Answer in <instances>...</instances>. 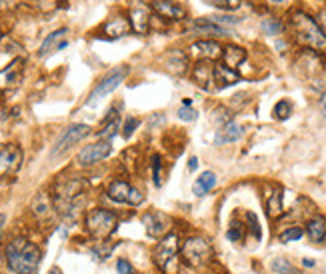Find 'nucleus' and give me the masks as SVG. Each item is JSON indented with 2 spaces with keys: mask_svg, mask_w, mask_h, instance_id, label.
Here are the masks:
<instances>
[{
  "mask_svg": "<svg viewBox=\"0 0 326 274\" xmlns=\"http://www.w3.org/2000/svg\"><path fill=\"white\" fill-rule=\"evenodd\" d=\"M210 6H216L220 10H234L242 4V0H204Z\"/></svg>",
  "mask_w": 326,
  "mask_h": 274,
  "instance_id": "obj_35",
  "label": "nucleus"
},
{
  "mask_svg": "<svg viewBox=\"0 0 326 274\" xmlns=\"http://www.w3.org/2000/svg\"><path fill=\"white\" fill-rule=\"evenodd\" d=\"M242 126L240 124H236L234 120H230V122H226L224 126L220 128L216 132V136H214V144L216 147H222V144H230V142H236L240 136H242Z\"/></svg>",
  "mask_w": 326,
  "mask_h": 274,
  "instance_id": "obj_18",
  "label": "nucleus"
},
{
  "mask_svg": "<svg viewBox=\"0 0 326 274\" xmlns=\"http://www.w3.org/2000/svg\"><path fill=\"white\" fill-rule=\"evenodd\" d=\"M22 166V148L14 142L0 144V178L14 176Z\"/></svg>",
  "mask_w": 326,
  "mask_h": 274,
  "instance_id": "obj_9",
  "label": "nucleus"
},
{
  "mask_svg": "<svg viewBox=\"0 0 326 274\" xmlns=\"http://www.w3.org/2000/svg\"><path fill=\"white\" fill-rule=\"evenodd\" d=\"M320 108L326 114V94H322V98H320Z\"/></svg>",
  "mask_w": 326,
  "mask_h": 274,
  "instance_id": "obj_45",
  "label": "nucleus"
},
{
  "mask_svg": "<svg viewBox=\"0 0 326 274\" xmlns=\"http://www.w3.org/2000/svg\"><path fill=\"white\" fill-rule=\"evenodd\" d=\"M180 252V240L174 232H166L154 246V252H152V260L156 264L158 270L168 272L170 264L176 260V254Z\"/></svg>",
  "mask_w": 326,
  "mask_h": 274,
  "instance_id": "obj_5",
  "label": "nucleus"
},
{
  "mask_svg": "<svg viewBox=\"0 0 326 274\" xmlns=\"http://www.w3.org/2000/svg\"><path fill=\"white\" fill-rule=\"evenodd\" d=\"M272 270L276 274H298L288 258H282V256H278V258L272 260Z\"/></svg>",
  "mask_w": 326,
  "mask_h": 274,
  "instance_id": "obj_28",
  "label": "nucleus"
},
{
  "mask_svg": "<svg viewBox=\"0 0 326 274\" xmlns=\"http://www.w3.org/2000/svg\"><path fill=\"white\" fill-rule=\"evenodd\" d=\"M116 270H118V274H136L134 266L130 264V260H126V258H118V262H116Z\"/></svg>",
  "mask_w": 326,
  "mask_h": 274,
  "instance_id": "obj_39",
  "label": "nucleus"
},
{
  "mask_svg": "<svg viewBox=\"0 0 326 274\" xmlns=\"http://www.w3.org/2000/svg\"><path fill=\"white\" fill-rule=\"evenodd\" d=\"M130 20L126 16H114L104 24V34L108 38H122L130 32Z\"/></svg>",
  "mask_w": 326,
  "mask_h": 274,
  "instance_id": "obj_21",
  "label": "nucleus"
},
{
  "mask_svg": "<svg viewBox=\"0 0 326 274\" xmlns=\"http://www.w3.org/2000/svg\"><path fill=\"white\" fill-rule=\"evenodd\" d=\"M34 6H37L40 12L48 14V12H55L58 8V0H34Z\"/></svg>",
  "mask_w": 326,
  "mask_h": 274,
  "instance_id": "obj_38",
  "label": "nucleus"
},
{
  "mask_svg": "<svg viewBox=\"0 0 326 274\" xmlns=\"http://www.w3.org/2000/svg\"><path fill=\"white\" fill-rule=\"evenodd\" d=\"M246 218H248L250 230H252V234L256 236V240H260L262 232H260V224H258V218H256V214H254V212H246Z\"/></svg>",
  "mask_w": 326,
  "mask_h": 274,
  "instance_id": "obj_40",
  "label": "nucleus"
},
{
  "mask_svg": "<svg viewBox=\"0 0 326 274\" xmlns=\"http://www.w3.org/2000/svg\"><path fill=\"white\" fill-rule=\"evenodd\" d=\"M244 60H246V50H244L242 46H234V44H230V46L222 48V64H224L226 68L236 70V68H238Z\"/></svg>",
  "mask_w": 326,
  "mask_h": 274,
  "instance_id": "obj_20",
  "label": "nucleus"
},
{
  "mask_svg": "<svg viewBox=\"0 0 326 274\" xmlns=\"http://www.w3.org/2000/svg\"><path fill=\"white\" fill-rule=\"evenodd\" d=\"M128 20H130V28L138 34H146L148 28H150V16H148V10L142 4H138L130 10V19Z\"/></svg>",
  "mask_w": 326,
  "mask_h": 274,
  "instance_id": "obj_19",
  "label": "nucleus"
},
{
  "mask_svg": "<svg viewBox=\"0 0 326 274\" xmlns=\"http://www.w3.org/2000/svg\"><path fill=\"white\" fill-rule=\"evenodd\" d=\"M88 134H90V126H88V124H70L68 128L62 130V134L58 136V140H56V144L50 154H52V156L64 154L66 150H70L76 142H80V140L86 138Z\"/></svg>",
  "mask_w": 326,
  "mask_h": 274,
  "instance_id": "obj_8",
  "label": "nucleus"
},
{
  "mask_svg": "<svg viewBox=\"0 0 326 274\" xmlns=\"http://www.w3.org/2000/svg\"><path fill=\"white\" fill-rule=\"evenodd\" d=\"M118 126H120V120L102 124V130L98 132V138H100V140H112V138L116 136V132H118Z\"/></svg>",
  "mask_w": 326,
  "mask_h": 274,
  "instance_id": "obj_34",
  "label": "nucleus"
},
{
  "mask_svg": "<svg viewBox=\"0 0 326 274\" xmlns=\"http://www.w3.org/2000/svg\"><path fill=\"white\" fill-rule=\"evenodd\" d=\"M142 224L146 226V232L154 238H162L168 228H170V220L168 216H164L162 212H156V210H150L142 216Z\"/></svg>",
  "mask_w": 326,
  "mask_h": 274,
  "instance_id": "obj_11",
  "label": "nucleus"
},
{
  "mask_svg": "<svg viewBox=\"0 0 326 274\" xmlns=\"http://www.w3.org/2000/svg\"><path fill=\"white\" fill-rule=\"evenodd\" d=\"M306 234L312 242H322V240L326 238V218L324 216L316 214V216H312V218L308 220Z\"/></svg>",
  "mask_w": 326,
  "mask_h": 274,
  "instance_id": "obj_23",
  "label": "nucleus"
},
{
  "mask_svg": "<svg viewBox=\"0 0 326 274\" xmlns=\"http://www.w3.org/2000/svg\"><path fill=\"white\" fill-rule=\"evenodd\" d=\"M290 28L298 44L306 46L314 52H326V34L310 14L300 12V10L294 12L290 16Z\"/></svg>",
  "mask_w": 326,
  "mask_h": 274,
  "instance_id": "obj_2",
  "label": "nucleus"
},
{
  "mask_svg": "<svg viewBox=\"0 0 326 274\" xmlns=\"http://www.w3.org/2000/svg\"><path fill=\"white\" fill-rule=\"evenodd\" d=\"M190 54L196 56L198 60H216L218 56H222V46L214 40H198L190 46Z\"/></svg>",
  "mask_w": 326,
  "mask_h": 274,
  "instance_id": "obj_15",
  "label": "nucleus"
},
{
  "mask_svg": "<svg viewBox=\"0 0 326 274\" xmlns=\"http://www.w3.org/2000/svg\"><path fill=\"white\" fill-rule=\"evenodd\" d=\"M290 114H292V104L288 100H278L276 106H274V118L276 120H286Z\"/></svg>",
  "mask_w": 326,
  "mask_h": 274,
  "instance_id": "obj_33",
  "label": "nucleus"
},
{
  "mask_svg": "<svg viewBox=\"0 0 326 274\" xmlns=\"http://www.w3.org/2000/svg\"><path fill=\"white\" fill-rule=\"evenodd\" d=\"M114 250V244H110L106 240H98L94 246H92V254L96 260H106Z\"/></svg>",
  "mask_w": 326,
  "mask_h": 274,
  "instance_id": "obj_27",
  "label": "nucleus"
},
{
  "mask_svg": "<svg viewBox=\"0 0 326 274\" xmlns=\"http://www.w3.org/2000/svg\"><path fill=\"white\" fill-rule=\"evenodd\" d=\"M266 212L272 220L280 218L282 212H284V206H282V188L274 186L270 192L266 194Z\"/></svg>",
  "mask_w": 326,
  "mask_h": 274,
  "instance_id": "obj_22",
  "label": "nucleus"
},
{
  "mask_svg": "<svg viewBox=\"0 0 326 274\" xmlns=\"http://www.w3.org/2000/svg\"><path fill=\"white\" fill-rule=\"evenodd\" d=\"M118 226V216L106 208H92L84 216V228L94 240H108Z\"/></svg>",
  "mask_w": 326,
  "mask_h": 274,
  "instance_id": "obj_3",
  "label": "nucleus"
},
{
  "mask_svg": "<svg viewBox=\"0 0 326 274\" xmlns=\"http://www.w3.org/2000/svg\"><path fill=\"white\" fill-rule=\"evenodd\" d=\"M226 238L230 242H242L244 240V224L234 220L230 226H228V232H226Z\"/></svg>",
  "mask_w": 326,
  "mask_h": 274,
  "instance_id": "obj_31",
  "label": "nucleus"
},
{
  "mask_svg": "<svg viewBox=\"0 0 326 274\" xmlns=\"http://www.w3.org/2000/svg\"><path fill=\"white\" fill-rule=\"evenodd\" d=\"M68 28H58L55 32H50L48 36L44 38V42L40 44V48H38V56L40 58H44V56H48L50 52H56V50H62V48H66L68 46Z\"/></svg>",
  "mask_w": 326,
  "mask_h": 274,
  "instance_id": "obj_12",
  "label": "nucleus"
},
{
  "mask_svg": "<svg viewBox=\"0 0 326 274\" xmlns=\"http://www.w3.org/2000/svg\"><path fill=\"white\" fill-rule=\"evenodd\" d=\"M192 30L198 32V34H208V36H228V34H230V28L212 22L208 16H206V19L194 20V22H192Z\"/></svg>",
  "mask_w": 326,
  "mask_h": 274,
  "instance_id": "obj_17",
  "label": "nucleus"
},
{
  "mask_svg": "<svg viewBox=\"0 0 326 274\" xmlns=\"http://www.w3.org/2000/svg\"><path fill=\"white\" fill-rule=\"evenodd\" d=\"M302 266H306V268H312V266H314V260H310V258H302Z\"/></svg>",
  "mask_w": 326,
  "mask_h": 274,
  "instance_id": "obj_44",
  "label": "nucleus"
},
{
  "mask_svg": "<svg viewBox=\"0 0 326 274\" xmlns=\"http://www.w3.org/2000/svg\"><path fill=\"white\" fill-rule=\"evenodd\" d=\"M4 222H6V216L0 214V236H2V226H4Z\"/></svg>",
  "mask_w": 326,
  "mask_h": 274,
  "instance_id": "obj_46",
  "label": "nucleus"
},
{
  "mask_svg": "<svg viewBox=\"0 0 326 274\" xmlns=\"http://www.w3.org/2000/svg\"><path fill=\"white\" fill-rule=\"evenodd\" d=\"M196 168H198V158L192 156V158L188 160V170H196Z\"/></svg>",
  "mask_w": 326,
  "mask_h": 274,
  "instance_id": "obj_43",
  "label": "nucleus"
},
{
  "mask_svg": "<svg viewBox=\"0 0 326 274\" xmlns=\"http://www.w3.org/2000/svg\"><path fill=\"white\" fill-rule=\"evenodd\" d=\"M208 19L220 24V26H226V28H228V24H238L240 22V19H236V16H208Z\"/></svg>",
  "mask_w": 326,
  "mask_h": 274,
  "instance_id": "obj_41",
  "label": "nucleus"
},
{
  "mask_svg": "<svg viewBox=\"0 0 326 274\" xmlns=\"http://www.w3.org/2000/svg\"><path fill=\"white\" fill-rule=\"evenodd\" d=\"M52 210V202L50 198L44 194V192H40L34 202H32V212L37 214L38 218H44V216H48V212Z\"/></svg>",
  "mask_w": 326,
  "mask_h": 274,
  "instance_id": "obj_26",
  "label": "nucleus"
},
{
  "mask_svg": "<svg viewBox=\"0 0 326 274\" xmlns=\"http://www.w3.org/2000/svg\"><path fill=\"white\" fill-rule=\"evenodd\" d=\"M304 234V230L300 226H290L280 234V242H292V240H300Z\"/></svg>",
  "mask_w": 326,
  "mask_h": 274,
  "instance_id": "obj_36",
  "label": "nucleus"
},
{
  "mask_svg": "<svg viewBox=\"0 0 326 274\" xmlns=\"http://www.w3.org/2000/svg\"><path fill=\"white\" fill-rule=\"evenodd\" d=\"M240 82V74L226 68L224 64H214V90H222Z\"/></svg>",
  "mask_w": 326,
  "mask_h": 274,
  "instance_id": "obj_16",
  "label": "nucleus"
},
{
  "mask_svg": "<svg viewBox=\"0 0 326 274\" xmlns=\"http://www.w3.org/2000/svg\"><path fill=\"white\" fill-rule=\"evenodd\" d=\"M50 274H62V270H60V268H56V266H55V268L50 270Z\"/></svg>",
  "mask_w": 326,
  "mask_h": 274,
  "instance_id": "obj_47",
  "label": "nucleus"
},
{
  "mask_svg": "<svg viewBox=\"0 0 326 274\" xmlns=\"http://www.w3.org/2000/svg\"><path fill=\"white\" fill-rule=\"evenodd\" d=\"M126 76H128V66H118V68L110 70V72L92 88V92L88 94V100H86V106H96L98 100H102L104 96H108L110 92L116 90V88L126 80Z\"/></svg>",
  "mask_w": 326,
  "mask_h": 274,
  "instance_id": "obj_6",
  "label": "nucleus"
},
{
  "mask_svg": "<svg viewBox=\"0 0 326 274\" xmlns=\"http://www.w3.org/2000/svg\"><path fill=\"white\" fill-rule=\"evenodd\" d=\"M152 10L164 20L186 19V10L182 8L178 2H172V0H154L152 2Z\"/></svg>",
  "mask_w": 326,
  "mask_h": 274,
  "instance_id": "obj_14",
  "label": "nucleus"
},
{
  "mask_svg": "<svg viewBox=\"0 0 326 274\" xmlns=\"http://www.w3.org/2000/svg\"><path fill=\"white\" fill-rule=\"evenodd\" d=\"M214 186H216V174L210 172V170H206V172H202L198 178H196V182L192 186V192H194L196 196H204V194H208Z\"/></svg>",
  "mask_w": 326,
  "mask_h": 274,
  "instance_id": "obj_24",
  "label": "nucleus"
},
{
  "mask_svg": "<svg viewBox=\"0 0 326 274\" xmlns=\"http://www.w3.org/2000/svg\"><path fill=\"white\" fill-rule=\"evenodd\" d=\"M324 274H326V272H324Z\"/></svg>",
  "mask_w": 326,
  "mask_h": 274,
  "instance_id": "obj_50",
  "label": "nucleus"
},
{
  "mask_svg": "<svg viewBox=\"0 0 326 274\" xmlns=\"http://www.w3.org/2000/svg\"><path fill=\"white\" fill-rule=\"evenodd\" d=\"M106 194H108L110 200L128 204V206H140L144 202V194L138 188L130 186L126 180H120V178H116V180H112L108 184Z\"/></svg>",
  "mask_w": 326,
  "mask_h": 274,
  "instance_id": "obj_7",
  "label": "nucleus"
},
{
  "mask_svg": "<svg viewBox=\"0 0 326 274\" xmlns=\"http://www.w3.org/2000/svg\"><path fill=\"white\" fill-rule=\"evenodd\" d=\"M318 26L322 28V32L326 34V10H320V14H318Z\"/></svg>",
  "mask_w": 326,
  "mask_h": 274,
  "instance_id": "obj_42",
  "label": "nucleus"
},
{
  "mask_svg": "<svg viewBox=\"0 0 326 274\" xmlns=\"http://www.w3.org/2000/svg\"><path fill=\"white\" fill-rule=\"evenodd\" d=\"M262 32H264V34H270V36L280 34V32H282V22L278 19H264L262 20Z\"/></svg>",
  "mask_w": 326,
  "mask_h": 274,
  "instance_id": "obj_32",
  "label": "nucleus"
},
{
  "mask_svg": "<svg viewBox=\"0 0 326 274\" xmlns=\"http://www.w3.org/2000/svg\"><path fill=\"white\" fill-rule=\"evenodd\" d=\"M186 62H188V56L182 54L180 50H174V52H170V58H168V62H166V68H168L170 72L182 74L186 70Z\"/></svg>",
  "mask_w": 326,
  "mask_h": 274,
  "instance_id": "obj_25",
  "label": "nucleus"
},
{
  "mask_svg": "<svg viewBox=\"0 0 326 274\" xmlns=\"http://www.w3.org/2000/svg\"><path fill=\"white\" fill-rule=\"evenodd\" d=\"M0 274H2V272H0Z\"/></svg>",
  "mask_w": 326,
  "mask_h": 274,
  "instance_id": "obj_49",
  "label": "nucleus"
},
{
  "mask_svg": "<svg viewBox=\"0 0 326 274\" xmlns=\"http://www.w3.org/2000/svg\"><path fill=\"white\" fill-rule=\"evenodd\" d=\"M4 256H6V266L14 274H34L40 264L42 252L34 242L20 236L6 244Z\"/></svg>",
  "mask_w": 326,
  "mask_h": 274,
  "instance_id": "obj_1",
  "label": "nucleus"
},
{
  "mask_svg": "<svg viewBox=\"0 0 326 274\" xmlns=\"http://www.w3.org/2000/svg\"><path fill=\"white\" fill-rule=\"evenodd\" d=\"M110 152H112V142L110 140H98V142H92V144L82 148L76 156V162L80 166L98 165V162L108 158Z\"/></svg>",
  "mask_w": 326,
  "mask_h": 274,
  "instance_id": "obj_10",
  "label": "nucleus"
},
{
  "mask_svg": "<svg viewBox=\"0 0 326 274\" xmlns=\"http://www.w3.org/2000/svg\"><path fill=\"white\" fill-rule=\"evenodd\" d=\"M138 118H134V116H128L126 120H124V124H122V136L124 138H130L132 134H134V130H138Z\"/></svg>",
  "mask_w": 326,
  "mask_h": 274,
  "instance_id": "obj_37",
  "label": "nucleus"
},
{
  "mask_svg": "<svg viewBox=\"0 0 326 274\" xmlns=\"http://www.w3.org/2000/svg\"><path fill=\"white\" fill-rule=\"evenodd\" d=\"M180 258L190 268H202L212 260V246L206 238L188 236L180 244Z\"/></svg>",
  "mask_w": 326,
  "mask_h": 274,
  "instance_id": "obj_4",
  "label": "nucleus"
},
{
  "mask_svg": "<svg viewBox=\"0 0 326 274\" xmlns=\"http://www.w3.org/2000/svg\"><path fill=\"white\" fill-rule=\"evenodd\" d=\"M196 116H198V112L192 108V100H190V98H184V100H182V106L178 108V118L184 120V122H192V120H196Z\"/></svg>",
  "mask_w": 326,
  "mask_h": 274,
  "instance_id": "obj_29",
  "label": "nucleus"
},
{
  "mask_svg": "<svg viewBox=\"0 0 326 274\" xmlns=\"http://www.w3.org/2000/svg\"><path fill=\"white\" fill-rule=\"evenodd\" d=\"M270 2H274V4H280V2H284V0H270Z\"/></svg>",
  "mask_w": 326,
  "mask_h": 274,
  "instance_id": "obj_48",
  "label": "nucleus"
},
{
  "mask_svg": "<svg viewBox=\"0 0 326 274\" xmlns=\"http://www.w3.org/2000/svg\"><path fill=\"white\" fill-rule=\"evenodd\" d=\"M192 80L204 90H214V64L210 60H198L192 68Z\"/></svg>",
  "mask_w": 326,
  "mask_h": 274,
  "instance_id": "obj_13",
  "label": "nucleus"
},
{
  "mask_svg": "<svg viewBox=\"0 0 326 274\" xmlns=\"http://www.w3.org/2000/svg\"><path fill=\"white\" fill-rule=\"evenodd\" d=\"M150 162H152V182H154V186H160L162 184V156L152 154Z\"/></svg>",
  "mask_w": 326,
  "mask_h": 274,
  "instance_id": "obj_30",
  "label": "nucleus"
}]
</instances>
